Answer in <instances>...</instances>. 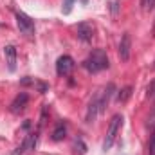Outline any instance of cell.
<instances>
[{
    "instance_id": "obj_1",
    "label": "cell",
    "mask_w": 155,
    "mask_h": 155,
    "mask_svg": "<svg viewBox=\"0 0 155 155\" xmlns=\"http://www.w3.org/2000/svg\"><path fill=\"white\" fill-rule=\"evenodd\" d=\"M108 65H110V63H108V56H107V52H105L103 49H94V51L90 52V56L83 61V67H85L88 72H92V74L108 69Z\"/></svg>"
},
{
    "instance_id": "obj_2",
    "label": "cell",
    "mask_w": 155,
    "mask_h": 155,
    "mask_svg": "<svg viewBox=\"0 0 155 155\" xmlns=\"http://www.w3.org/2000/svg\"><path fill=\"white\" fill-rule=\"evenodd\" d=\"M121 126H123V116H121V114H116V116L110 119V124H108V130H107V135H105V141H103V150H105V152L114 146L116 137H117V134H119V130H121Z\"/></svg>"
},
{
    "instance_id": "obj_3",
    "label": "cell",
    "mask_w": 155,
    "mask_h": 155,
    "mask_svg": "<svg viewBox=\"0 0 155 155\" xmlns=\"http://www.w3.org/2000/svg\"><path fill=\"white\" fill-rule=\"evenodd\" d=\"M15 16H16V25H18L20 33L25 35L27 38H35V22H33V18L27 16L22 11H18Z\"/></svg>"
},
{
    "instance_id": "obj_4",
    "label": "cell",
    "mask_w": 155,
    "mask_h": 155,
    "mask_svg": "<svg viewBox=\"0 0 155 155\" xmlns=\"http://www.w3.org/2000/svg\"><path fill=\"white\" fill-rule=\"evenodd\" d=\"M72 71H74V60L71 56H67V54L60 56L58 61H56V72H58V76H69Z\"/></svg>"
},
{
    "instance_id": "obj_5",
    "label": "cell",
    "mask_w": 155,
    "mask_h": 155,
    "mask_svg": "<svg viewBox=\"0 0 155 155\" xmlns=\"http://www.w3.org/2000/svg\"><path fill=\"white\" fill-rule=\"evenodd\" d=\"M99 112H103V108H101V92H97V94L92 97V101L88 103V110H87V123H94Z\"/></svg>"
},
{
    "instance_id": "obj_6",
    "label": "cell",
    "mask_w": 155,
    "mask_h": 155,
    "mask_svg": "<svg viewBox=\"0 0 155 155\" xmlns=\"http://www.w3.org/2000/svg\"><path fill=\"white\" fill-rule=\"evenodd\" d=\"M130 52H132V38H130V33H124L123 38H121V43H119V58H121V61H128Z\"/></svg>"
},
{
    "instance_id": "obj_7",
    "label": "cell",
    "mask_w": 155,
    "mask_h": 155,
    "mask_svg": "<svg viewBox=\"0 0 155 155\" xmlns=\"http://www.w3.org/2000/svg\"><path fill=\"white\" fill-rule=\"evenodd\" d=\"M78 38L81 40V41H92L94 38V25L90 24V22H81V24H78Z\"/></svg>"
},
{
    "instance_id": "obj_8",
    "label": "cell",
    "mask_w": 155,
    "mask_h": 155,
    "mask_svg": "<svg viewBox=\"0 0 155 155\" xmlns=\"http://www.w3.org/2000/svg\"><path fill=\"white\" fill-rule=\"evenodd\" d=\"M27 103H29V96L25 94V92H20L15 99H13V103H11V112L13 114H20V112H24L25 110V107H27Z\"/></svg>"
},
{
    "instance_id": "obj_9",
    "label": "cell",
    "mask_w": 155,
    "mask_h": 155,
    "mask_svg": "<svg viewBox=\"0 0 155 155\" xmlns=\"http://www.w3.org/2000/svg\"><path fill=\"white\" fill-rule=\"evenodd\" d=\"M4 56H5V63H7L9 72H15L16 71V49H15V45H5Z\"/></svg>"
},
{
    "instance_id": "obj_10",
    "label": "cell",
    "mask_w": 155,
    "mask_h": 155,
    "mask_svg": "<svg viewBox=\"0 0 155 155\" xmlns=\"http://www.w3.org/2000/svg\"><path fill=\"white\" fill-rule=\"evenodd\" d=\"M36 139H38V134H29V135H25L24 143L16 148V152H13V155H24L29 148H35V146H36Z\"/></svg>"
},
{
    "instance_id": "obj_11",
    "label": "cell",
    "mask_w": 155,
    "mask_h": 155,
    "mask_svg": "<svg viewBox=\"0 0 155 155\" xmlns=\"http://www.w3.org/2000/svg\"><path fill=\"white\" fill-rule=\"evenodd\" d=\"M67 137V126L63 123H58L56 128L52 130V141H63Z\"/></svg>"
},
{
    "instance_id": "obj_12",
    "label": "cell",
    "mask_w": 155,
    "mask_h": 155,
    "mask_svg": "<svg viewBox=\"0 0 155 155\" xmlns=\"http://www.w3.org/2000/svg\"><path fill=\"white\" fill-rule=\"evenodd\" d=\"M130 96H132V87H124L123 90H119V94H117V101H119V103H124Z\"/></svg>"
},
{
    "instance_id": "obj_13",
    "label": "cell",
    "mask_w": 155,
    "mask_h": 155,
    "mask_svg": "<svg viewBox=\"0 0 155 155\" xmlns=\"http://www.w3.org/2000/svg\"><path fill=\"white\" fill-rule=\"evenodd\" d=\"M74 152H76L78 155L87 153V146H85V143H83L81 139H76V141H74Z\"/></svg>"
},
{
    "instance_id": "obj_14",
    "label": "cell",
    "mask_w": 155,
    "mask_h": 155,
    "mask_svg": "<svg viewBox=\"0 0 155 155\" xmlns=\"http://www.w3.org/2000/svg\"><path fill=\"white\" fill-rule=\"evenodd\" d=\"M72 5H74V0H63V5H61L63 15H69L72 11Z\"/></svg>"
},
{
    "instance_id": "obj_15",
    "label": "cell",
    "mask_w": 155,
    "mask_h": 155,
    "mask_svg": "<svg viewBox=\"0 0 155 155\" xmlns=\"http://www.w3.org/2000/svg\"><path fill=\"white\" fill-rule=\"evenodd\" d=\"M33 87H36L38 92H41V94H45V92L49 90V85H47V83H41V81H36V79L33 81Z\"/></svg>"
},
{
    "instance_id": "obj_16",
    "label": "cell",
    "mask_w": 155,
    "mask_h": 155,
    "mask_svg": "<svg viewBox=\"0 0 155 155\" xmlns=\"http://www.w3.org/2000/svg\"><path fill=\"white\" fill-rule=\"evenodd\" d=\"M119 7H121V5H119V0H112V2H110V13H112L114 18L119 15Z\"/></svg>"
},
{
    "instance_id": "obj_17",
    "label": "cell",
    "mask_w": 155,
    "mask_h": 155,
    "mask_svg": "<svg viewBox=\"0 0 155 155\" xmlns=\"http://www.w3.org/2000/svg\"><path fill=\"white\" fill-rule=\"evenodd\" d=\"M141 5H143L144 11H150V9L155 7V0H141Z\"/></svg>"
},
{
    "instance_id": "obj_18",
    "label": "cell",
    "mask_w": 155,
    "mask_h": 155,
    "mask_svg": "<svg viewBox=\"0 0 155 155\" xmlns=\"http://www.w3.org/2000/svg\"><path fill=\"white\" fill-rule=\"evenodd\" d=\"M150 155H155V130L152 132V137H150Z\"/></svg>"
},
{
    "instance_id": "obj_19",
    "label": "cell",
    "mask_w": 155,
    "mask_h": 155,
    "mask_svg": "<svg viewBox=\"0 0 155 155\" xmlns=\"http://www.w3.org/2000/svg\"><path fill=\"white\" fill-rule=\"evenodd\" d=\"M148 90H150V92H152V94H155V81H153V83H152V87H150V88H148Z\"/></svg>"
},
{
    "instance_id": "obj_20",
    "label": "cell",
    "mask_w": 155,
    "mask_h": 155,
    "mask_svg": "<svg viewBox=\"0 0 155 155\" xmlns=\"http://www.w3.org/2000/svg\"><path fill=\"white\" fill-rule=\"evenodd\" d=\"M153 36H155V25H153Z\"/></svg>"
},
{
    "instance_id": "obj_21",
    "label": "cell",
    "mask_w": 155,
    "mask_h": 155,
    "mask_svg": "<svg viewBox=\"0 0 155 155\" xmlns=\"http://www.w3.org/2000/svg\"><path fill=\"white\" fill-rule=\"evenodd\" d=\"M153 67H155V61H153Z\"/></svg>"
}]
</instances>
